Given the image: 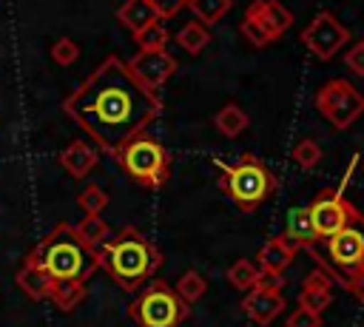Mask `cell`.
<instances>
[{"label": "cell", "mask_w": 364, "mask_h": 327, "mask_svg": "<svg viewBox=\"0 0 364 327\" xmlns=\"http://www.w3.org/2000/svg\"><path fill=\"white\" fill-rule=\"evenodd\" d=\"M17 287H20L31 301H48V296H51V282H48V276H46L40 267H34L31 262H23V264H20V270H17Z\"/></svg>", "instance_id": "ac0fdd59"}, {"label": "cell", "mask_w": 364, "mask_h": 327, "mask_svg": "<svg viewBox=\"0 0 364 327\" xmlns=\"http://www.w3.org/2000/svg\"><path fill=\"white\" fill-rule=\"evenodd\" d=\"M284 307H287V296H284V290H282V284L273 279V282H259V284H253L250 287V293H245V299H242V313L253 321V324H259V327H267V324H273L282 313H284Z\"/></svg>", "instance_id": "8fae6325"}, {"label": "cell", "mask_w": 364, "mask_h": 327, "mask_svg": "<svg viewBox=\"0 0 364 327\" xmlns=\"http://www.w3.org/2000/svg\"><path fill=\"white\" fill-rule=\"evenodd\" d=\"M213 125H216V131L222 134V136H239L247 125H250V117H247V111L242 108V105H236V102H225L219 111H216V117H213Z\"/></svg>", "instance_id": "d6986e66"}, {"label": "cell", "mask_w": 364, "mask_h": 327, "mask_svg": "<svg viewBox=\"0 0 364 327\" xmlns=\"http://www.w3.org/2000/svg\"><path fill=\"white\" fill-rule=\"evenodd\" d=\"M65 117L88 139L114 156L134 134L145 131L162 111L159 91L145 88L117 54H108L65 100Z\"/></svg>", "instance_id": "6da1fadb"}, {"label": "cell", "mask_w": 364, "mask_h": 327, "mask_svg": "<svg viewBox=\"0 0 364 327\" xmlns=\"http://www.w3.org/2000/svg\"><path fill=\"white\" fill-rule=\"evenodd\" d=\"M301 43H304V48H307L313 57L330 60V57H336V54L350 43V31L338 23L336 14L318 11V14L301 28Z\"/></svg>", "instance_id": "30bf717a"}, {"label": "cell", "mask_w": 364, "mask_h": 327, "mask_svg": "<svg viewBox=\"0 0 364 327\" xmlns=\"http://www.w3.org/2000/svg\"><path fill=\"white\" fill-rule=\"evenodd\" d=\"M299 253V245L293 239H287L284 233L279 236H270L262 247H259V256H256V267L262 273V279H276L282 282L284 270L290 267V262L296 259Z\"/></svg>", "instance_id": "4fadbf2b"}, {"label": "cell", "mask_w": 364, "mask_h": 327, "mask_svg": "<svg viewBox=\"0 0 364 327\" xmlns=\"http://www.w3.org/2000/svg\"><path fill=\"white\" fill-rule=\"evenodd\" d=\"M134 43H136V48H139V51L168 48V31H165L162 20H156V23H151V26H145L142 31H136V34H134Z\"/></svg>", "instance_id": "484cf974"}, {"label": "cell", "mask_w": 364, "mask_h": 327, "mask_svg": "<svg viewBox=\"0 0 364 327\" xmlns=\"http://www.w3.org/2000/svg\"><path fill=\"white\" fill-rule=\"evenodd\" d=\"M287 327H321V313L307 310V307L299 304V307L287 316Z\"/></svg>", "instance_id": "4dcf8cb0"}, {"label": "cell", "mask_w": 364, "mask_h": 327, "mask_svg": "<svg viewBox=\"0 0 364 327\" xmlns=\"http://www.w3.org/2000/svg\"><path fill=\"white\" fill-rule=\"evenodd\" d=\"M117 20H119V26H125L131 34H136V31H142L145 26H151V23H156V20H162V17L156 14V9H154L148 0H125V3L117 9Z\"/></svg>", "instance_id": "e0dca14e"}, {"label": "cell", "mask_w": 364, "mask_h": 327, "mask_svg": "<svg viewBox=\"0 0 364 327\" xmlns=\"http://www.w3.org/2000/svg\"><path fill=\"white\" fill-rule=\"evenodd\" d=\"M173 290L182 296V301L196 304V301L205 296L208 282H205V276H202L199 270H185V273L179 276V282H176V287H173Z\"/></svg>", "instance_id": "d4e9b609"}, {"label": "cell", "mask_w": 364, "mask_h": 327, "mask_svg": "<svg viewBox=\"0 0 364 327\" xmlns=\"http://www.w3.org/2000/svg\"><path fill=\"white\" fill-rule=\"evenodd\" d=\"M213 165L219 168V191L242 213H253L276 193L273 171L253 154H242L236 162H222L213 156Z\"/></svg>", "instance_id": "277c9868"}, {"label": "cell", "mask_w": 364, "mask_h": 327, "mask_svg": "<svg viewBox=\"0 0 364 327\" xmlns=\"http://www.w3.org/2000/svg\"><path fill=\"white\" fill-rule=\"evenodd\" d=\"M355 156H358V154H353V159H350V165H347V171H344V179L338 182V188H324V191H318V193L313 196V202L307 205V216H310V225H313L318 242H324V239H330L333 233H338V230L358 213V208L344 196L347 179H350V173H353V168H355Z\"/></svg>", "instance_id": "ba28073f"}, {"label": "cell", "mask_w": 364, "mask_h": 327, "mask_svg": "<svg viewBox=\"0 0 364 327\" xmlns=\"http://www.w3.org/2000/svg\"><path fill=\"white\" fill-rule=\"evenodd\" d=\"M233 0H188L185 9H191L193 20L205 23V26H216L228 11H230Z\"/></svg>", "instance_id": "603a6c76"}, {"label": "cell", "mask_w": 364, "mask_h": 327, "mask_svg": "<svg viewBox=\"0 0 364 327\" xmlns=\"http://www.w3.org/2000/svg\"><path fill=\"white\" fill-rule=\"evenodd\" d=\"M80 57V45L71 40V37H57L51 43V60L57 65H74Z\"/></svg>", "instance_id": "f546056e"}, {"label": "cell", "mask_w": 364, "mask_h": 327, "mask_svg": "<svg viewBox=\"0 0 364 327\" xmlns=\"http://www.w3.org/2000/svg\"><path fill=\"white\" fill-rule=\"evenodd\" d=\"M333 301V276L324 267H316L307 273V279L301 282V293H299V304L307 310L321 313L324 307H330Z\"/></svg>", "instance_id": "2e32d148"}, {"label": "cell", "mask_w": 364, "mask_h": 327, "mask_svg": "<svg viewBox=\"0 0 364 327\" xmlns=\"http://www.w3.org/2000/svg\"><path fill=\"white\" fill-rule=\"evenodd\" d=\"M245 14L253 17V20H259L276 40L293 26V11L284 3H279V0H253L245 9Z\"/></svg>", "instance_id": "5bb4252c"}, {"label": "cell", "mask_w": 364, "mask_h": 327, "mask_svg": "<svg viewBox=\"0 0 364 327\" xmlns=\"http://www.w3.org/2000/svg\"><path fill=\"white\" fill-rule=\"evenodd\" d=\"M316 111L333 128L344 131L364 114V94L350 80H330L316 91Z\"/></svg>", "instance_id": "9c48e42d"}, {"label": "cell", "mask_w": 364, "mask_h": 327, "mask_svg": "<svg viewBox=\"0 0 364 327\" xmlns=\"http://www.w3.org/2000/svg\"><path fill=\"white\" fill-rule=\"evenodd\" d=\"M97 262L125 293H136L162 267V253L148 236L125 225L97 247Z\"/></svg>", "instance_id": "3957f363"}, {"label": "cell", "mask_w": 364, "mask_h": 327, "mask_svg": "<svg viewBox=\"0 0 364 327\" xmlns=\"http://www.w3.org/2000/svg\"><path fill=\"white\" fill-rule=\"evenodd\" d=\"M148 3L156 9V14H159L162 20H171V17H176V14L185 9L188 0H148Z\"/></svg>", "instance_id": "d6a6232c"}, {"label": "cell", "mask_w": 364, "mask_h": 327, "mask_svg": "<svg viewBox=\"0 0 364 327\" xmlns=\"http://www.w3.org/2000/svg\"><path fill=\"white\" fill-rule=\"evenodd\" d=\"M361 171H364V162H361Z\"/></svg>", "instance_id": "e575fe53"}, {"label": "cell", "mask_w": 364, "mask_h": 327, "mask_svg": "<svg viewBox=\"0 0 364 327\" xmlns=\"http://www.w3.org/2000/svg\"><path fill=\"white\" fill-rule=\"evenodd\" d=\"M74 230H77V236H80L88 247H94V250L111 236V227H108V222L102 219V213H85V219H80V225H74Z\"/></svg>", "instance_id": "7402d4cb"}, {"label": "cell", "mask_w": 364, "mask_h": 327, "mask_svg": "<svg viewBox=\"0 0 364 327\" xmlns=\"http://www.w3.org/2000/svg\"><path fill=\"white\" fill-rule=\"evenodd\" d=\"M173 43H176L185 54L196 57V54H202V51H205V45L210 43V31H208V26H205V23L191 20V23H185V26L176 31Z\"/></svg>", "instance_id": "ffe728a7"}, {"label": "cell", "mask_w": 364, "mask_h": 327, "mask_svg": "<svg viewBox=\"0 0 364 327\" xmlns=\"http://www.w3.org/2000/svg\"><path fill=\"white\" fill-rule=\"evenodd\" d=\"M114 162L131 182H136L139 188H148V191H156L171 179V154L165 151V145L159 139H154L145 131L134 134L114 154Z\"/></svg>", "instance_id": "5b68a950"}, {"label": "cell", "mask_w": 364, "mask_h": 327, "mask_svg": "<svg viewBox=\"0 0 364 327\" xmlns=\"http://www.w3.org/2000/svg\"><path fill=\"white\" fill-rule=\"evenodd\" d=\"M344 65H347L355 77H364V40H361V43H353V48L344 54Z\"/></svg>", "instance_id": "1f68e13d"}, {"label": "cell", "mask_w": 364, "mask_h": 327, "mask_svg": "<svg viewBox=\"0 0 364 327\" xmlns=\"http://www.w3.org/2000/svg\"><path fill=\"white\" fill-rule=\"evenodd\" d=\"M290 156H293V162H296L299 168L313 171V168L321 162V145H318L313 136H304V139H299V142L293 145Z\"/></svg>", "instance_id": "4316f807"}, {"label": "cell", "mask_w": 364, "mask_h": 327, "mask_svg": "<svg viewBox=\"0 0 364 327\" xmlns=\"http://www.w3.org/2000/svg\"><path fill=\"white\" fill-rule=\"evenodd\" d=\"M225 276H228L230 287H236V290H250L253 284L262 282V273H259V267H256L250 259H239V262H233V264L225 270Z\"/></svg>", "instance_id": "cb8c5ba5"}, {"label": "cell", "mask_w": 364, "mask_h": 327, "mask_svg": "<svg viewBox=\"0 0 364 327\" xmlns=\"http://www.w3.org/2000/svg\"><path fill=\"white\" fill-rule=\"evenodd\" d=\"M188 301L165 284L162 279H148L139 290L136 299L128 304V316L134 318L136 327H179L188 316Z\"/></svg>", "instance_id": "8992f818"}, {"label": "cell", "mask_w": 364, "mask_h": 327, "mask_svg": "<svg viewBox=\"0 0 364 327\" xmlns=\"http://www.w3.org/2000/svg\"><path fill=\"white\" fill-rule=\"evenodd\" d=\"M287 239H293L299 247H307V245H316V230L310 225V216H307V208H296L290 210L287 216V230H284Z\"/></svg>", "instance_id": "44dd1931"}, {"label": "cell", "mask_w": 364, "mask_h": 327, "mask_svg": "<svg viewBox=\"0 0 364 327\" xmlns=\"http://www.w3.org/2000/svg\"><path fill=\"white\" fill-rule=\"evenodd\" d=\"M344 290H350V293L364 304V273H361V276H355V279H350V282L344 284Z\"/></svg>", "instance_id": "836d02e7"}, {"label": "cell", "mask_w": 364, "mask_h": 327, "mask_svg": "<svg viewBox=\"0 0 364 327\" xmlns=\"http://www.w3.org/2000/svg\"><path fill=\"white\" fill-rule=\"evenodd\" d=\"M327 264H321L341 287L364 273V216L355 213L338 233L324 239Z\"/></svg>", "instance_id": "52a82bcc"}, {"label": "cell", "mask_w": 364, "mask_h": 327, "mask_svg": "<svg viewBox=\"0 0 364 327\" xmlns=\"http://www.w3.org/2000/svg\"><path fill=\"white\" fill-rule=\"evenodd\" d=\"M128 68H131V74H134L145 88L159 91V88L176 74L179 63H176V57H173L168 48H156V51H139V48H136V54L128 60Z\"/></svg>", "instance_id": "7c38bea8"}, {"label": "cell", "mask_w": 364, "mask_h": 327, "mask_svg": "<svg viewBox=\"0 0 364 327\" xmlns=\"http://www.w3.org/2000/svg\"><path fill=\"white\" fill-rule=\"evenodd\" d=\"M77 205L85 210V213H102L105 205H108V193L100 188V185H85L80 193H77Z\"/></svg>", "instance_id": "f1b7e54d"}, {"label": "cell", "mask_w": 364, "mask_h": 327, "mask_svg": "<svg viewBox=\"0 0 364 327\" xmlns=\"http://www.w3.org/2000/svg\"><path fill=\"white\" fill-rule=\"evenodd\" d=\"M239 34L245 37V43H250L253 48H264V45H270V43H276V37L259 23V20H253V17H242V23H239Z\"/></svg>", "instance_id": "83f0119b"}, {"label": "cell", "mask_w": 364, "mask_h": 327, "mask_svg": "<svg viewBox=\"0 0 364 327\" xmlns=\"http://www.w3.org/2000/svg\"><path fill=\"white\" fill-rule=\"evenodd\" d=\"M23 262H31L34 267H40L48 282H51V293L54 287L60 284H85L97 270H100V262H97V250L88 247L74 225L68 222H60L54 225L28 253ZM51 299V296H48Z\"/></svg>", "instance_id": "7a4b0ae2"}, {"label": "cell", "mask_w": 364, "mask_h": 327, "mask_svg": "<svg viewBox=\"0 0 364 327\" xmlns=\"http://www.w3.org/2000/svg\"><path fill=\"white\" fill-rule=\"evenodd\" d=\"M60 165L74 176V179H85L94 168H97V162H100V151L91 145V142H85V139H71L63 151H60Z\"/></svg>", "instance_id": "9a60e30c"}]
</instances>
